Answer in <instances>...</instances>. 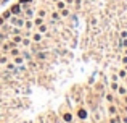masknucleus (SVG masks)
Wrapping results in <instances>:
<instances>
[{
    "instance_id": "nucleus-1",
    "label": "nucleus",
    "mask_w": 127,
    "mask_h": 123,
    "mask_svg": "<svg viewBox=\"0 0 127 123\" xmlns=\"http://www.w3.org/2000/svg\"><path fill=\"white\" fill-rule=\"evenodd\" d=\"M56 8H58V10H63V8H64V2H58V3H56Z\"/></svg>"
},
{
    "instance_id": "nucleus-2",
    "label": "nucleus",
    "mask_w": 127,
    "mask_h": 123,
    "mask_svg": "<svg viewBox=\"0 0 127 123\" xmlns=\"http://www.w3.org/2000/svg\"><path fill=\"white\" fill-rule=\"evenodd\" d=\"M18 11H19V6H18V5L13 6V13H18Z\"/></svg>"
},
{
    "instance_id": "nucleus-4",
    "label": "nucleus",
    "mask_w": 127,
    "mask_h": 123,
    "mask_svg": "<svg viewBox=\"0 0 127 123\" xmlns=\"http://www.w3.org/2000/svg\"><path fill=\"white\" fill-rule=\"evenodd\" d=\"M23 2H29V0H21V3H23Z\"/></svg>"
},
{
    "instance_id": "nucleus-3",
    "label": "nucleus",
    "mask_w": 127,
    "mask_h": 123,
    "mask_svg": "<svg viewBox=\"0 0 127 123\" xmlns=\"http://www.w3.org/2000/svg\"><path fill=\"white\" fill-rule=\"evenodd\" d=\"M124 123H127V117H124Z\"/></svg>"
}]
</instances>
